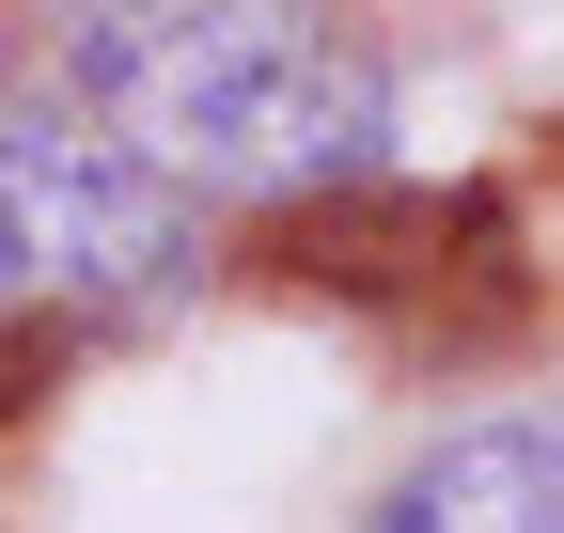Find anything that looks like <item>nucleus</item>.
<instances>
[{
	"instance_id": "obj_1",
	"label": "nucleus",
	"mask_w": 564,
	"mask_h": 533,
	"mask_svg": "<svg viewBox=\"0 0 564 533\" xmlns=\"http://www.w3.org/2000/svg\"><path fill=\"white\" fill-rule=\"evenodd\" d=\"M63 95L173 188H361L392 157V63L329 0H63Z\"/></svg>"
},
{
	"instance_id": "obj_2",
	"label": "nucleus",
	"mask_w": 564,
	"mask_h": 533,
	"mask_svg": "<svg viewBox=\"0 0 564 533\" xmlns=\"http://www.w3.org/2000/svg\"><path fill=\"white\" fill-rule=\"evenodd\" d=\"M188 283V188L79 95H0V314H126Z\"/></svg>"
},
{
	"instance_id": "obj_3",
	"label": "nucleus",
	"mask_w": 564,
	"mask_h": 533,
	"mask_svg": "<svg viewBox=\"0 0 564 533\" xmlns=\"http://www.w3.org/2000/svg\"><path fill=\"white\" fill-rule=\"evenodd\" d=\"M361 533H564V409L455 424L440 455H408Z\"/></svg>"
}]
</instances>
